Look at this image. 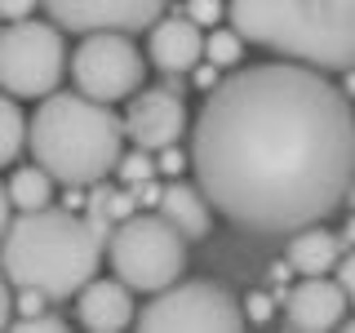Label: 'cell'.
<instances>
[{
    "label": "cell",
    "mask_w": 355,
    "mask_h": 333,
    "mask_svg": "<svg viewBox=\"0 0 355 333\" xmlns=\"http://www.w3.org/2000/svg\"><path fill=\"white\" fill-rule=\"evenodd\" d=\"M342 240H351V244H355V214H351V222H347V231H342Z\"/></svg>",
    "instance_id": "31"
},
{
    "label": "cell",
    "mask_w": 355,
    "mask_h": 333,
    "mask_svg": "<svg viewBox=\"0 0 355 333\" xmlns=\"http://www.w3.org/2000/svg\"><path fill=\"white\" fill-rule=\"evenodd\" d=\"M160 218L169 222V227H178V236L182 240H205L209 227H214V205L205 200V191L191 182H169L160 187Z\"/></svg>",
    "instance_id": "14"
},
{
    "label": "cell",
    "mask_w": 355,
    "mask_h": 333,
    "mask_svg": "<svg viewBox=\"0 0 355 333\" xmlns=\"http://www.w3.org/2000/svg\"><path fill=\"white\" fill-rule=\"evenodd\" d=\"M49 9L53 27L89 31H142L164 14L169 0H40Z\"/></svg>",
    "instance_id": "9"
},
{
    "label": "cell",
    "mask_w": 355,
    "mask_h": 333,
    "mask_svg": "<svg viewBox=\"0 0 355 333\" xmlns=\"http://www.w3.org/2000/svg\"><path fill=\"white\" fill-rule=\"evenodd\" d=\"M31 9H36V0H0V18H9V22L27 18Z\"/></svg>",
    "instance_id": "26"
},
{
    "label": "cell",
    "mask_w": 355,
    "mask_h": 333,
    "mask_svg": "<svg viewBox=\"0 0 355 333\" xmlns=\"http://www.w3.org/2000/svg\"><path fill=\"white\" fill-rule=\"evenodd\" d=\"M9 205L18 209V214H27V209H44L53 205V178L40 169V164H31V169H18L9 178Z\"/></svg>",
    "instance_id": "16"
},
{
    "label": "cell",
    "mask_w": 355,
    "mask_h": 333,
    "mask_svg": "<svg viewBox=\"0 0 355 333\" xmlns=\"http://www.w3.org/2000/svg\"><path fill=\"white\" fill-rule=\"evenodd\" d=\"M9 316H14V293H9V280L0 275V329L9 325Z\"/></svg>",
    "instance_id": "27"
},
{
    "label": "cell",
    "mask_w": 355,
    "mask_h": 333,
    "mask_svg": "<svg viewBox=\"0 0 355 333\" xmlns=\"http://www.w3.org/2000/svg\"><path fill=\"white\" fill-rule=\"evenodd\" d=\"M342 94H351V98H355V67L347 71V89H342Z\"/></svg>",
    "instance_id": "30"
},
{
    "label": "cell",
    "mask_w": 355,
    "mask_h": 333,
    "mask_svg": "<svg viewBox=\"0 0 355 333\" xmlns=\"http://www.w3.org/2000/svg\"><path fill=\"white\" fill-rule=\"evenodd\" d=\"M151 155H155V173H164V178H178V173L187 169V155L178 151V142H173V147H160V151H151Z\"/></svg>",
    "instance_id": "20"
},
{
    "label": "cell",
    "mask_w": 355,
    "mask_h": 333,
    "mask_svg": "<svg viewBox=\"0 0 355 333\" xmlns=\"http://www.w3.org/2000/svg\"><path fill=\"white\" fill-rule=\"evenodd\" d=\"M27 147L36 164L62 187H94L116 169L125 125L111 103L85 94H44L27 120Z\"/></svg>",
    "instance_id": "4"
},
{
    "label": "cell",
    "mask_w": 355,
    "mask_h": 333,
    "mask_svg": "<svg viewBox=\"0 0 355 333\" xmlns=\"http://www.w3.org/2000/svg\"><path fill=\"white\" fill-rule=\"evenodd\" d=\"M231 27L249 44L315 71L355 67V0H231Z\"/></svg>",
    "instance_id": "3"
},
{
    "label": "cell",
    "mask_w": 355,
    "mask_h": 333,
    "mask_svg": "<svg viewBox=\"0 0 355 333\" xmlns=\"http://www.w3.org/2000/svg\"><path fill=\"white\" fill-rule=\"evenodd\" d=\"M103 253L111 258L116 280L138 293H160L187 271V240L178 236V227H169L160 214H138V209L107 231Z\"/></svg>",
    "instance_id": "5"
},
{
    "label": "cell",
    "mask_w": 355,
    "mask_h": 333,
    "mask_svg": "<svg viewBox=\"0 0 355 333\" xmlns=\"http://www.w3.org/2000/svg\"><path fill=\"white\" fill-rule=\"evenodd\" d=\"M22 147H27V116L14 98H0V164H14Z\"/></svg>",
    "instance_id": "17"
},
{
    "label": "cell",
    "mask_w": 355,
    "mask_h": 333,
    "mask_svg": "<svg viewBox=\"0 0 355 333\" xmlns=\"http://www.w3.org/2000/svg\"><path fill=\"white\" fill-rule=\"evenodd\" d=\"M347 289L338 280H324V275H306L293 293L284 298V325L297 333H324L338 329L347 320Z\"/></svg>",
    "instance_id": "11"
},
{
    "label": "cell",
    "mask_w": 355,
    "mask_h": 333,
    "mask_svg": "<svg viewBox=\"0 0 355 333\" xmlns=\"http://www.w3.org/2000/svg\"><path fill=\"white\" fill-rule=\"evenodd\" d=\"M142 49L129 40V31H89L80 49L71 53V80L85 98L120 103L142 89Z\"/></svg>",
    "instance_id": "8"
},
{
    "label": "cell",
    "mask_w": 355,
    "mask_h": 333,
    "mask_svg": "<svg viewBox=\"0 0 355 333\" xmlns=\"http://www.w3.org/2000/svg\"><path fill=\"white\" fill-rule=\"evenodd\" d=\"M76 316L89 333H120L133 325L138 307H133V289L125 280H89L76 293Z\"/></svg>",
    "instance_id": "13"
},
{
    "label": "cell",
    "mask_w": 355,
    "mask_h": 333,
    "mask_svg": "<svg viewBox=\"0 0 355 333\" xmlns=\"http://www.w3.org/2000/svg\"><path fill=\"white\" fill-rule=\"evenodd\" d=\"M191 169L214 214L258 236H293L347 205L355 111L302 62L240 67L209 89L191 129Z\"/></svg>",
    "instance_id": "1"
},
{
    "label": "cell",
    "mask_w": 355,
    "mask_h": 333,
    "mask_svg": "<svg viewBox=\"0 0 355 333\" xmlns=\"http://www.w3.org/2000/svg\"><path fill=\"white\" fill-rule=\"evenodd\" d=\"M142 333H236L244 329V311L227 289L209 280H173L138 311Z\"/></svg>",
    "instance_id": "7"
},
{
    "label": "cell",
    "mask_w": 355,
    "mask_h": 333,
    "mask_svg": "<svg viewBox=\"0 0 355 333\" xmlns=\"http://www.w3.org/2000/svg\"><path fill=\"white\" fill-rule=\"evenodd\" d=\"M49 307V298L40 293V289H27V284H18V298H14V311L18 316H36V311Z\"/></svg>",
    "instance_id": "22"
},
{
    "label": "cell",
    "mask_w": 355,
    "mask_h": 333,
    "mask_svg": "<svg viewBox=\"0 0 355 333\" xmlns=\"http://www.w3.org/2000/svg\"><path fill=\"white\" fill-rule=\"evenodd\" d=\"M9 209H14V205H9V191L0 187V236H5V227H9Z\"/></svg>",
    "instance_id": "29"
},
{
    "label": "cell",
    "mask_w": 355,
    "mask_h": 333,
    "mask_svg": "<svg viewBox=\"0 0 355 333\" xmlns=\"http://www.w3.org/2000/svg\"><path fill=\"white\" fill-rule=\"evenodd\" d=\"M347 200H351V205H355V178H351V187H347Z\"/></svg>",
    "instance_id": "32"
},
{
    "label": "cell",
    "mask_w": 355,
    "mask_h": 333,
    "mask_svg": "<svg viewBox=\"0 0 355 333\" xmlns=\"http://www.w3.org/2000/svg\"><path fill=\"white\" fill-rule=\"evenodd\" d=\"M120 125L133 147L160 151L187 133V107L173 89H142V94H129V111Z\"/></svg>",
    "instance_id": "10"
},
{
    "label": "cell",
    "mask_w": 355,
    "mask_h": 333,
    "mask_svg": "<svg viewBox=\"0 0 355 333\" xmlns=\"http://www.w3.org/2000/svg\"><path fill=\"white\" fill-rule=\"evenodd\" d=\"M196 80L205 85V89H214V85H218V67H214V62H209V67H200V71H196Z\"/></svg>",
    "instance_id": "28"
},
{
    "label": "cell",
    "mask_w": 355,
    "mask_h": 333,
    "mask_svg": "<svg viewBox=\"0 0 355 333\" xmlns=\"http://www.w3.org/2000/svg\"><path fill=\"white\" fill-rule=\"evenodd\" d=\"M205 58L214 67H236L244 58V36L236 27H214V36L205 40Z\"/></svg>",
    "instance_id": "18"
},
{
    "label": "cell",
    "mask_w": 355,
    "mask_h": 333,
    "mask_svg": "<svg viewBox=\"0 0 355 333\" xmlns=\"http://www.w3.org/2000/svg\"><path fill=\"white\" fill-rule=\"evenodd\" d=\"M116 169H120V178H125L129 187H138V182H147V178H155V155H151L147 147H133V151H120Z\"/></svg>",
    "instance_id": "19"
},
{
    "label": "cell",
    "mask_w": 355,
    "mask_h": 333,
    "mask_svg": "<svg viewBox=\"0 0 355 333\" xmlns=\"http://www.w3.org/2000/svg\"><path fill=\"white\" fill-rule=\"evenodd\" d=\"M147 58L151 67H160L164 76H182L200 67L205 58V36L191 18H155L151 22V36H147Z\"/></svg>",
    "instance_id": "12"
},
{
    "label": "cell",
    "mask_w": 355,
    "mask_h": 333,
    "mask_svg": "<svg viewBox=\"0 0 355 333\" xmlns=\"http://www.w3.org/2000/svg\"><path fill=\"white\" fill-rule=\"evenodd\" d=\"M244 311H249V320H258V325H266V320H271V298H262V293H249V302H244Z\"/></svg>",
    "instance_id": "25"
},
{
    "label": "cell",
    "mask_w": 355,
    "mask_h": 333,
    "mask_svg": "<svg viewBox=\"0 0 355 333\" xmlns=\"http://www.w3.org/2000/svg\"><path fill=\"white\" fill-rule=\"evenodd\" d=\"M187 18H191L196 27H214L222 18V0H191V5H187Z\"/></svg>",
    "instance_id": "21"
},
{
    "label": "cell",
    "mask_w": 355,
    "mask_h": 333,
    "mask_svg": "<svg viewBox=\"0 0 355 333\" xmlns=\"http://www.w3.org/2000/svg\"><path fill=\"white\" fill-rule=\"evenodd\" d=\"M18 329H22V333H62L67 325H62L58 316H44V311H36V316H22Z\"/></svg>",
    "instance_id": "23"
},
{
    "label": "cell",
    "mask_w": 355,
    "mask_h": 333,
    "mask_svg": "<svg viewBox=\"0 0 355 333\" xmlns=\"http://www.w3.org/2000/svg\"><path fill=\"white\" fill-rule=\"evenodd\" d=\"M107 236L71 209H27L0 236V271L9 284L40 289L49 302H67L98 275Z\"/></svg>",
    "instance_id": "2"
},
{
    "label": "cell",
    "mask_w": 355,
    "mask_h": 333,
    "mask_svg": "<svg viewBox=\"0 0 355 333\" xmlns=\"http://www.w3.org/2000/svg\"><path fill=\"white\" fill-rule=\"evenodd\" d=\"M67 71V40L53 22H27L0 31V89L9 98H44Z\"/></svg>",
    "instance_id": "6"
},
{
    "label": "cell",
    "mask_w": 355,
    "mask_h": 333,
    "mask_svg": "<svg viewBox=\"0 0 355 333\" xmlns=\"http://www.w3.org/2000/svg\"><path fill=\"white\" fill-rule=\"evenodd\" d=\"M338 236H329L320 222H311V227L293 231V240H288V271H302V275H329L333 266H338L342 249H338Z\"/></svg>",
    "instance_id": "15"
},
{
    "label": "cell",
    "mask_w": 355,
    "mask_h": 333,
    "mask_svg": "<svg viewBox=\"0 0 355 333\" xmlns=\"http://www.w3.org/2000/svg\"><path fill=\"white\" fill-rule=\"evenodd\" d=\"M338 284L347 289V298L355 302V244H351L347 258H338Z\"/></svg>",
    "instance_id": "24"
},
{
    "label": "cell",
    "mask_w": 355,
    "mask_h": 333,
    "mask_svg": "<svg viewBox=\"0 0 355 333\" xmlns=\"http://www.w3.org/2000/svg\"><path fill=\"white\" fill-rule=\"evenodd\" d=\"M351 333H355V320H351Z\"/></svg>",
    "instance_id": "33"
}]
</instances>
